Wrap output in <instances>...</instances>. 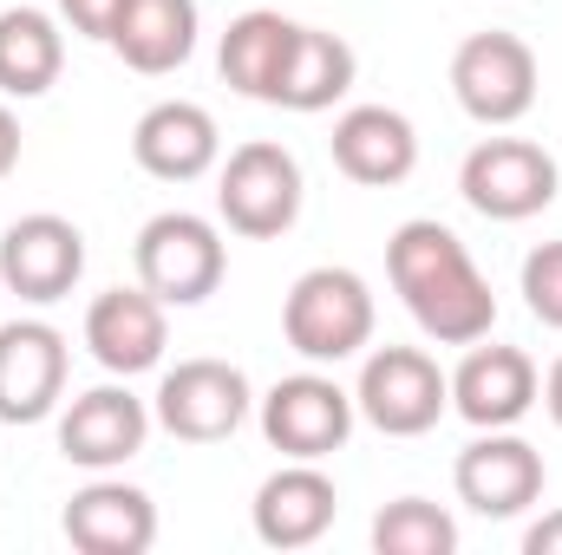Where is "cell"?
<instances>
[{
    "instance_id": "cell-1",
    "label": "cell",
    "mask_w": 562,
    "mask_h": 555,
    "mask_svg": "<svg viewBox=\"0 0 562 555\" xmlns=\"http://www.w3.org/2000/svg\"><path fill=\"white\" fill-rule=\"evenodd\" d=\"M386 275H393V287H400V301L419 320L425 340H438V347L491 340L497 294H491V281L477 275L471 249L445 223H431V216L400 223L393 242H386Z\"/></svg>"
},
{
    "instance_id": "cell-2",
    "label": "cell",
    "mask_w": 562,
    "mask_h": 555,
    "mask_svg": "<svg viewBox=\"0 0 562 555\" xmlns=\"http://www.w3.org/2000/svg\"><path fill=\"white\" fill-rule=\"evenodd\" d=\"M281 333L301 360L314 366H340L373 340V287L353 269H307L288 287L281 307Z\"/></svg>"
},
{
    "instance_id": "cell-3",
    "label": "cell",
    "mask_w": 562,
    "mask_h": 555,
    "mask_svg": "<svg viewBox=\"0 0 562 555\" xmlns=\"http://www.w3.org/2000/svg\"><path fill=\"white\" fill-rule=\"evenodd\" d=\"M138 281L164 301V307H196L223 287V236L210 216H190V209H164L138 229Z\"/></svg>"
},
{
    "instance_id": "cell-4",
    "label": "cell",
    "mask_w": 562,
    "mask_h": 555,
    "mask_svg": "<svg viewBox=\"0 0 562 555\" xmlns=\"http://www.w3.org/2000/svg\"><path fill=\"white\" fill-rule=\"evenodd\" d=\"M353 412L367 418L373 431H386V438H425L438 418L451 412V380L419 347H380L360 366Z\"/></svg>"
},
{
    "instance_id": "cell-5",
    "label": "cell",
    "mask_w": 562,
    "mask_h": 555,
    "mask_svg": "<svg viewBox=\"0 0 562 555\" xmlns=\"http://www.w3.org/2000/svg\"><path fill=\"white\" fill-rule=\"evenodd\" d=\"M458 196L491 223H530L557 203V157L530 138H484L458 163Z\"/></svg>"
},
{
    "instance_id": "cell-6",
    "label": "cell",
    "mask_w": 562,
    "mask_h": 555,
    "mask_svg": "<svg viewBox=\"0 0 562 555\" xmlns=\"http://www.w3.org/2000/svg\"><path fill=\"white\" fill-rule=\"evenodd\" d=\"M216 209L236 236H288L294 216H301V163L294 150H281L269 138H249L229 150L223 163V183H216Z\"/></svg>"
},
{
    "instance_id": "cell-7",
    "label": "cell",
    "mask_w": 562,
    "mask_h": 555,
    "mask_svg": "<svg viewBox=\"0 0 562 555\" xmlns=\"http://www.w3.org/2000/svg\"><path fill=\"white\" fill-rule=\"evenodd\" d=\"M249 406H256V393H249L243 366H229V360H183V366H170L157 380L150 418L170 438H183V444H216V438H229L249 418Z\"/></svg>"
},
{
    "instance_id": "cell-8",
    "label": "cell",
    "mask_w": 562,
    "mask_h": 555,
    "mask_svg": "<svg viewBox=\"0 0 562 555\" xmlns=\"http://www.w3.org/2000/svg\"><path fill=\"white\" fill-rule=\"evenodd\" d=\"M451 92L477 125H517L537 105V53L517 33H471L451 53Z\"/></svg>"
},
{
    "instance_id": "cell-9",
    "label": "cell",
    "mask_w": 562,
    "mask_h": 555,
    "mask_svg": "<svg viewBox=\"0 0 562 555\" xmlns=\"http://www.w3.org/2000/svg\"><path fill=\"white\" fill-rule=\"evenodd\" d=\"M262 438L281 457L321 464L353 438V393L334 386L327 373H294V380L269 386V399H262Z\"/></svg>"
},
{
    "instance_id": "cell-10",
    "label": "cell",
    "mask_w": 562,
    "mask_h": 555,
    "mask_svg": "<svg viewBox=\"0 0 562 555\" xmlns=\"http://www.w3.org/2000/svg\"><path fill=\"white\" fill-rule=\"evenodd\" d=\"M451 484H458V503L477 510V517H491V523L524 517L543 497V451L530 438H517L510 424L504 431H484V438H471L458 451Z\"/></svg>"
},
{
    "instance_id": "cell-11",
    "label": "cell",
    "mask_w": 562,
    "mask_h": 555,
    "mask_svg": "<svg viewBox=\"0 0 562 555\" xmlns=\"http://www.w3.org/2000/svg\"><path fill=\"white\" fill-rule=\"evenodd\" d=\"M86 275V236L66 223V216H20L7 236H0V287L46 307V301H66Z\"/></svg>"
},
{
    "instance_id": "cell-12",
    "label": "cell",
    "mask_w": 562,
    "mask_h": 555,
    "mask_svg": "<svg viewBox=\"0 0 562 555\" xmlns=\"http://www.w3.org/2000/svg\"><path fill=\"white\" fill-rule=\"evenodd\" d=\"M66 333L46 320H7L0 327V424H40L66 393Z\"/></svg>"
},
{
    "instance_id": "cell-13",
    "label": "cell",
    "mask_w": 562,
    "mask_h": 555,
    "mask_svg": "<svg viewBox=\"0 0 562 555\" xmlns=\"http://www.w3.org/2000/svg\"><path fill=\"white\" fill-rule=\"evenodd\" d=\"M537 393H543V380H537V360L524 347H477L471 340V353L451 373V412L477 431L517 424L537 406Z\"/></svg>"
},
{
    "instance_id": "cell-14",
    "label": "cell",
    "mask_w": 562,
    "mask_h": 555,
    "mask_svg": "<svg viewBox=\"0 0 562 555\" xmlns=\"http://www.w3.org/2000/svg\"><path fill=\"white\" fill-rule=\"evenodd\" d=\"M144 438H150V406L125 386H92L59 418V451H66V464H86V471L132 464Z\"/></svg>"
},
{
    "instance_id": "cell-15",
    "label": "cell",
    "mask_w": 562,
    "mask_h": 555,
    "mask_svg": "<svg viewBox=\"0 0 562 555\" xmlns=\"http://www.w3.org/2000/svg\"><path fill=\"white\" fill-rule=\"evenodd\" d=\"M86 347L105 373L132 380V373H150L170 347V327H164V301L150 287H105L92 307H86Z\"/></svg>"
},
{
    "instance_id": "cell-16",
    "label": "cell",
    "mask_w": 562,
    "mask_h": 555,
    "mask_svg": "<svg viewBox=\"0 0 562 555\" xmlns=\"http://www.w3.org/2000/svg\"><path fill=\"white\" fill-rule=\"evenodd\" d=\"M340 517V490L321 464L288 457L276 477L256 490V536L269 550H314Z\"/></svg>"
},
{
    "instance_id": "cell-17",
    "label": "cell",
    "mask_w": 562,
    "mask_h": 555,
    "mask_svg": "<svg viewBox=\"0 0 562 555\" xmlns=\"http://www.w3.org/2000/svg\"><path fill=\"white\" fill-rule=\"evenodd\" d=\"M327 144H334V170L353 177V183H367V190H393L419 163V132L393 105H353V112H340V125H334Z\"/></svg>"
},
{
    "instance_id": "cell-18",
    "label": "cell",
    "mask_w": 562,
    "mask_h": 555,
    "mask_svg": "<svg viewBox=\"0 0 562 555\" xmlns=\"http://www.w3.org/2000/svg\"><path fill=\"white\" fill-rule=\"evenodd\" d=\"M66 543L86 555H144L157 543V503L144 497L138 484H119V477H99L86 484L66 517H59Z\"/></svg>"
},
{
    "instance_id": "cell-19",
    "label": "cell",
    "mask_w": 562,
    "mask_h": 555,
    "mask_svg": "<svg viewBox=\"0 0 562 555\" xmlns=\"http://www.w3.org/2000/svg\"><path fill=\"white\" fill-rule=\"evenodd\" d=\"M216 150H223L216 118L203 105H190V99L150 105L138 118V132H132V157H138V170H150L157 183H196L216 163Z\"/></svg>"
},
{
    "instance_id": "cell-20",
    "label": "cell",
    "mask_w": 562,
    "mask_h": 555,
    "mask_svg": "<svg viewBox=\"0 0 562 555\" xmlns=\"http://www.w3.org/2000/svg\"><path fill=\"white\" fill-rule=\"evenodd\" d=\"M196 0H125V13H119V26H112V53L144 72V79H164V72H177L190 53H196Z\"/></svg>"
},
{
    "instance_id": "cell-21",
    "label": "cell",
    "mask_w": 562,
    "mask_h": 555,
    "mask_svg": "<svg viewBox=\"0 0 562 555\" xmlns=\"http://www.w3.org/2000/svg\"><path fill=\"white\" fill-rule=\"evenodd\" d=\"M353 46L327 26H294V46H288V66H281L276 105L281 112H327L353 92Z\"/></svg>"
},
{
    "instance_id": "cell-22",
    "label": "cell",
    "mask_w": 562,
    "mask_h": 555,
    "mask_svg": "<svg viewBox=\"0 0 562 555\" xmlns=\"http://www.w3.org/2000/svg\"><path fill=\"white\" fill-rule=\"evenodd\" d=\"M288 46H294V20H281L269 7H249L243 20H229L223 33V86L243 92V99H262L276 105V86H281V66H288Z\"/></svg>"
},
{
    "instance_id": "cell-23",
    "label": "cell",
    "mask_w": 562,
    "mask_h": 555,
    "mask_svg": "<svg viewBox=\"0 0 562 555\" xmlns=\"http://www.w3.org/2000/svg\"><path fill=\"white\" fill-rule=\"evenodd\" d=\"M59 66H66L59 20L40 13V7H7L0 13V92L7 99H40V92L59 86Z\"/></svg>"
},
{
    "instance_id": "cell-24",
    "label": "cell",
    "mask_w": 562,
    "mask_h": 555,
    "mask_svg": "<svg viewBox=\"0 0 562 555\" xmlns=\"http://www.w3.org/2000/svg\"><path fill=\"white\" fill-rule=\"evenodd\" d=\"M373 550L380 555H451L458 550V523L451 510L425 503V497H400L373 517Z\"/></svg>"
},
{
    "instance_id": "cell-25",
    "label": "cell",
    "mask_w": 562,
    "mask_h": 555,
    "mask_svg": "<svg viewBox=\"0 0 562 555\" xmlns=\"http://www.w3.org/2000/svg\"><path fill=\"white\" fill-rule=\"evenodd\" d=\"M524 301L543 327L562 333V242H543V249L524 256Z\"/></svg>"
},
{
    "instance_id": "cell-26",
    "label": "cell",
    "mask_w": 562,
    "mask_h": 555,
    "mask_svg": "<svg viewBox=\"0 0 562 555\" xmlns=\"http://www.w3.org/2000/svg\"><path fill=\"white\" fill-rule=\"evenodd\" d=\"M59 13L72 20V33H86V39H112L125 0H59Z\"/></svg>"
},
{
    "instance_id": "cell-27",
    "label": "cell",
    "mask_w": 562,
    "mask_h": 555,
    "mask_svg": "<svg viewBox=\"0 0 562 555\" xmlns=\"http://www.w3.org/2000/svg\"><path fill=\"white\" fill-rule=\"evenodd\" d=\"M524 555H562V510H550L543 523L524 530Z\"/></svg>"
},
{
    "instance_id": "cell-28",
    "label": "cell",
    "mask_w": 562,
    "mask_h": 555,
    "mask_svg": "<svg viewBox=\"0 0 562 555\" xmlns=\"http://www.w3.org/2000/svg\"><path fill=\"white\" fill-rule=\"evenodd\" d=\"M13 163H20V118L0 105V177H13Z\"/></svg>"
},
{
    "instance_id": "cell-29",
    "label": "cell",
    "mask_w": 562,
    "mask_h": 555,
    "mask_svg": "<svg viewBox=\"0 0 562 555\" xmlns=\"http://www.w3.org/2000/svg\"><path fill=\"white\" fill-rule=\"evenodd\" d=\"M543 406H550V418L562 424V360L550 366V380H543Z\"/></svg>"
}]
</instances>
